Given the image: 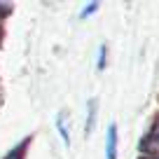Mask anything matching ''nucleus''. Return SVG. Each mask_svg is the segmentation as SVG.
I'll return each instance as SVG.
<instances>
[{
    "label": "nucleus",
    "mask_w": 159,
    "mask_h": 159,
    "mask_svg": "<svg viewBox=\"0 0 159 159\" xmlns=\"http://www.w3.org/2000/svg\"><path fill=\"white\" fill-rule=\"evenodd\" d=\"M96 10H98V5H96V2H91V5H87L84 10H82V16H89V14H94Z\"/></svg>",
    "instance_id": "39448f33"
},
{
    "label": "nucleus",
    "mask_w": 159,
    "mask_h": 159,
    "mask_svg": "<svg viewBox=\"0 0 159 159\" xmlns=\"http://www.w3.org/2000/svg\"><path fill=\"white\" fill-rule=\"evenodd\" d=\"M7 159H19V152H14V154H10Z\"/></svg>",
    "instance_id": "0eeeda50"
},
{
    "label": "nucleus",
    "mask_w": 159,
    "mask_h": 159,
    "mask_svg": "<svg viewBox=\"0 0 159 159\" xmlns=\"http://www.w3.org/2000/svg\"><path fill=\"white\" fill-rule=\"evenodd\" d=\"M94 122H96V98L89 101V122H87V134L94 129Z\"/></svg>",
    "instance_id": "20e7f679"
},
{
    "label": "nucleus",
    "mask_w": 159,
    "mask_h": 159,
    "mask_svg": "<svg viewBox=\"0 0 159 159\" xmlns=\"http://www.w3.org/2000/svg\"><path fill=\"white\" fill-rule=\"evenodd\" d=\"M143 148L148 150V152H159V126L152 131V134L145 138V143H143Z\"/></svg>",
    "instance_id": "f03ea898"
},
{
    "label": "nucleus",
    "mask_w": 159,
    "mask_h": 159,
    "mask_svg": "<svg viewBox=\"0 0 159 159\" xmlns=\"http://www.w3.org/2000/svg\"><path fill=\"white\" fill-rule=\"evenodd\" d=\"M103 63H105V47H101L98 49V68H103Z\"/></svg>",
    "instance_id": "423d86ee"
},
{
    "label": "nucleus",
    "mask_w": 159,
    "mask_h": 159,
    "mask_svg": "<svg viewBox=\"0 0 159 159\" xmlns=\"http://www.w3.org/2000/svg\"><path fill=\"white\" fill-rule=\"evenodd\" d=\"M108 159H117V126L110 124L108 129Z\"/></svg>",
    "instance_id": "f257e3e1"
},
{
    "label": "nucleus",
    "mask_w": 159,
    "mask_h": 159,
    "mask_svg": "<svg viewBox=\"0 0 159 159\" xmlns=\"http://www.w3.org/2000/svg\"><path fill=\"white\" fill-rule=\"evenodd\" d=\"M2 10H5V7H2V5H0V12H2Z\"/></svg>",
    "instance_id": "6e6552de"
},
{
    "label": "nucleus",
    "mask_w": 159,
    "mask_h": 159,
    "mask_svg": "<svg viewBox=\"0 0 159 159\" xmlns=\"http://www.w3.org/2000/svg\"><path fill=\"white\" fill-rule=\"evenodd\" d=\"M56 126H59V134H61V138H63V143L70 145V129H68V124H66V117H63V115L56 117Z\"/></svg>",
    "instance_id": "7ed1b4c3"
}]
</instances>
